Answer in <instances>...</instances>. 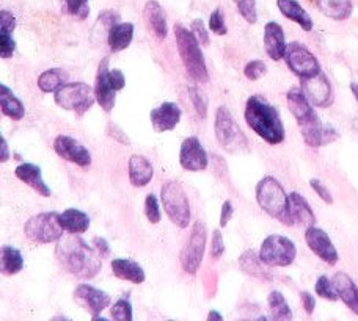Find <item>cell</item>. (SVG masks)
Returning a JSON list of instances; mask_svg holds the SVG:
<instances>
[{"label":"cell","mask_w":358,"mask_h":321,"mask_svg":"<svg viewBox=\"0 0 358 321\" xmlns=\"http://www.w3.org/2000/svg\"><path fill=\"white\" fill-rule=\"evenodd\" d=\"M117 89L110 80V68H108V59H102L96 73V83H94V96L96 102L101 105L104 112H112L117 100Z\"/></svg>","instance_id":"2e32d148"},{"label":"cell","mask_w":358,"mask_h":321,"mask_svg":"<svg viewBox=\"0 0 358 321\" xmlns=\"http://www.w3.org/2000/svg\"><path fill=\"white\" fill-rule=\"evenodd\" d=\"M57 260L69 274L80 279H92L101 271L102 255L98 249L88 246L79 234L63 235L57 241Z\"/></svg>","instance_id":"6da1fadb"},{"label":"cell","mask_w":358,"mask_h":321,"mask_svg":"<svg viewBox=\"0 0 358 321\" xmlns=\"http://www.w3.org/2000/svg\"><path fill=\"white\" fill-rule=\"evenodd\" d=\"M285 61L292 74H296L300 80L321 73V64H319L316 55L311 54V50L306 49L302 43L296 41L287 44Z\"/></svg>","instance_id":"8fae6325"},{"label":"cell","mask_w":358,"mask_h":321,"mask_svg":"<svg viewBox=\"0 0 358 321\" xmlns=\"http://www.w3.org/2000/svg\"><path fill=\"white\" fill-rule=\"evenodd\" d=\"M110 317L117 321H132V306L127 298H121L118 299L110 307Z\"/></svg>","instance_id":"ab89813d"},{"label":"cell","mask_w":358,"mask_h":321,"mask_svg":"<svg viewBox=\"0 0 358 321\" xmlns=\"http://www.w3.org/2000/svg\"><path fill=\"white\" fill-rule=\"evenodd\" d=\"M110 80L113 83V87L117 91H121L126 87V79L123 70L120 69H110Z\"/></svg>","instance_id":"f5cc1de1"},{"label":"cell","mask_w":358,"mask_h":321,"mask_svg":"<svg viewBox=\"0 0 358 321\" xmlns=\"http://www.w3.org/2000/svg\"><path fill=\"white\" fill-rule=\"evenodd\" d=\"M264 49L271 60H285L287 44L283 27L278 22L271 21L264 25Z\"/></svg>","instance_id":"d6986e66"},{"label":"cell","mask_w":358,"mask_h":321,"mask_svg":"<svg viewBox=\"0 0 358 321\" xmlns=\"http://www.w3.org/2000/svg\"><path fill=\"white\" fill-rule=\"evenodd\" d=\"M350 91H352L355 100L358 102V85H357V83H350Z\"/></svg>","instance_id":"680465c9"},{"label":"cell","mask_w":358,"mask_h":321,"mask_svg":"<svg viewBox=\"0 0 358 321\" xmlns=\"http://www.w3.org/2000/svg\"><path fill=\"white\" fill-rule=\"evenodd\" d=\"M181 108L175 102H164L161 107L155 108L150 113L152 128L157 133L173 130L181 121Z\"/></svg>","instance_id":"ac0fdd59"},{"label":"cell","mask_w":358,"mask_h":321,"mask_svg":"<svg viewBox=\"0 0 358 321\" xmlns=\"http://www.w3.org/2000/svg\"><path fill=\"white\" fill-rule=\"evenodd\" d=\"M315 290L317 297H321L327 301H338V293L334 287V282H331L327 276H319L315 285Z\"/></svg>","instance_id":"f35d334b"},{"label":"cell","mask_w":358,"mask_h":321,"mask_svg":"<svg viewBox=\"0 0 358 321\" xmlns=\"http://www.w3.org/2000/svg\"><path fill=\"white\" fill-rule=\"evenodd\" d=\"M300 299H302V306L305 312L308 313V315H313V312L316 309V298L313 297L310 292H302L300 293Z\"/></svg>","instance_id":"816d5d0a"},{"label":"cell","mask_w":358,"mask_h":321,"mask_svg":"<svg viewBox=\"0 0 358 321\" xmlns=\"http://www.w3.org/2000/svg\"><path fill=\"white\" fill-rule=\"evenodd\" d=\"M267 73V66L263 60H253L248 61L244 68V75L248 80L257 82L261 77H264Z\"/></svg>","instance_id":"f6af8a7d"},{"label":"cell","mask_w":358,"mask_h":321,"mask_svg":"<svg viewBox=\"0 0 358 321\" xmlns=\"http://www.w3.org/2000/svg\"><path fill=\"white\" fill-rule=\"evenodd\" d=\"M60 223L69 234H84L90 229V216L79 209H66L60 214Z\"/></svg>","instance_id":"1f68e13d"},{"label":"cell","mask_w":358,"mask_h":321,"mask_svg":"<svg viewBox=\"0 0 358 321\" xmlns=\"http://www.w3.org/2000/svg\"><path fill=\"white\" fill-rule=\"evenodd\" d=\"M316 3L322 15L334 21H346L354 11L352 0H316Z\"/></svg>","instance_id":"4dcf8cb0"},{"label":"cell","mask_w":358,"mask_h":321,"mask_svg":"<svg viewBox=\"0 0 358 321\" xmlns=\"http://www.w3.org/2000/svg\"><path fill=\"white\" fill-rule=\"evenodd\" d=\"M208 320H209V321H222V320H223V317L220 315L219 312L210 311V312H209V315H208Z\"/></svg>","instance_id":"6f0895ef"},{"label":"cell","mask_w":358,"mask_h":321,"mask_svg":"<svg viewBox=\"0 0 358 321\" xmlns=\"http://www.w3.org/2000/svg\"><path fill=\"white\" fill-rule=\"evenodd\" d=\"M145 216L151 224L161 223V207H159L157 196L152 193L145 197Z\"/></svg>","instance_id":"b9f144b4"},{"label":"cell","mask_w":358,"mask_h":321,"mask_svg":"<svg viewBox=\"0 0 358 321\" xmlns=\"http://www.w3.org/2000/svg\"><path fill=\"white\" fill-rule=\"evenodd\" d=\"M0 105H2V113L5 117H8L13 121H21L25 117V107L22 100L5 83L0 85Z\"/></svg>","instance_id":"f546056e"},{"label":"cell","mask_w":358,"mask_h":321,"mask_svg":"<svg viewBox=\"0 0 358 321\" xmlns=\"http://www.w3.org/2000/svg\"><path fill=\"white\" fill-rule=\"evenodd\" d=\"M0 160H2V163L8 162V160H10L8 143H6V140H5L3 135H0Z\"/></svg>","instance_id":"9f6ffc18"},{"label":"cell","mask_w":358,"mask_h":321,"mask_svg":"<svg viewBox=\"0 0 358 321\" xmlns=\"http://www.w3.org/2000/svg\"><path fill=\"white\" fill-rule=\"evenodd\" d=\"M187 91H189V98L192 100V104H194L195 112L198 113V117L201 119H206L208 117V99L204 93L201 91L198 87L194 85H189L187 87Z\"/></svg>","instance_id":"74e56055"},{"label":"cell","mask_w":358,"mask_h":321,"mask_svg":"<svg viewBox=\"0 0 358 321\" xmlns=\"http://www.w3.org/2000/svg\"><path fill=\"white\" fill-rule=\"evenodd\" d=\"M161 201L165 209V214L170 221L179 229H185L190 224V204L187 193L178 181H170L164 184L161 191Z\"/></svg>","instance_id":"8992f818"},{"label":"cell","mask_w":358,"mask_h":321,"mask_svg":"<svg viewBox=\"0 0 358 321\" xmlns=\"http://www.w3.org/2000/svg\"><path fill=\"white\" fill-rule=\"evenodd\" d=\"M63 10H65L69 16L78 17L84 21L90 16V0H62Z\"/></svg>","instance_id":"8d00e7d4"},{"label":"cell","mask_w":358,"mask_h":321,"mask_svg":"<svg viewBox=\"0 0 358 321\" xmlns=\"http://www.w3.org/2000/svg\"><path fill=\"white\" fill-rule=\"evenodd\" d=\"M175 38L179 57L187 70L189 77L194 82L206 83L208 82V66L201 50V44L196 40L194 31L187 30L182 25H175Z\"/></svg>","instance_id":"277c9868"},{"label":"cell","mask_w":358,"mask_h":321,"mask_svg":"<svg viewBox=\"0 0 358 321\" xmlns=\"http://www.w3.org/2000/svg\"><path fill=\"white\" fill-rule=\"evenodd\" d=\"M93 243H94V248L98 249V253L102 257H107L110 254V245H108V241L106 239H102V237H94Z\"/></svg>","instance_id":"11a10c76"},{"label":"cell","mask_w":358,"mask_h":321,"mask_svg":"<svg viewBox=\"0 0 358 321\" xmlns=\"http://www.w3.org/2000/svg\"><path fill=\"white\" fill-rule=\"evenodd\" d=\"M239 267L244 273L253 276V278L258 279H272V274L268 271V265L261 260L259 254H257L253 249H248V251L242 253L239 257Z\"/></svg>","instance_id":"f1b7e54d"},{"label":"cell","mask_w":358,"mask_h":321,"mask_svg":"<svg viewBox=\"0 0 358 321\" xmlns=\"http://www.w3.org/2000/svg\"><path fill=\"white\" fill-rule=\"evenodd\" d=\"M238 6L239 15L245 19L248 24H257L258 11H257V0H234Z\"/></svg>","instance_id":"60d3db41"},{"label":"cell","mask_w":358,"mask_h":321,"mask_svg":"<svg viewBox=\"0 0 358 321\" xmlns=\"http://www.w3.org/2000/svg\"><path fill=\"white\" fill-rule=\"evenodd\" d=\"M331 282H334L338 298L358 317V287L354 279L348 273L340 271L331 278Z\"/></svg>","instance_id":"44dd1931"},{"label":"cell","mask_w":358,"mask_h":321,"mask_svg":"<svg viewBox=\"0 0 358 321\" xmlns=\"http://www.w3.org/2000/svg\"><path fill=\"white\" fill-rule=\"evenodd\" d=\"M302 91L313 107L327 108L334 104V88L322 70L316 75L302 79Z\"/></svg>","instance_id":"4fadbf2b"},{"label":"cell","mask_w":358,"mask_h":321,"mask_svg":"<svg viewBox=\"0 0 358 321\" xmlns=\"http://www.w3.org/2000/svg\"><path fill=\"white\" fill-rule=\"evenodd\" d=\"M310 187L313 188V191L316 193V195L322 199L325 204H334V196H331V193L329 191V188L325 187V185L319 181V179H311L310 181Z\"/></svg>","instance_id":"7dc6e473"},{"label":"cell","mask_w":358,"mask_h":321,"mask_svg":"<svg viewBox=\"0 0 358 321\" xmlns=\"http://www.w3.org/2000/svg\"><path fill=\"white\" fill-rule=\"evenodd\" d=\"M73 299L80 307H84L90 315H92L93 320L98 318L112 303L110 294L90 284H80L76 287V290L73 293Z\"/></svg>","instance_id":"7c38bea8"},{"label":"cell","mask_w":358,"mask_h":321,"mask_svg":"<svg viewBox=\"0 0 358 321\" xmlns=\"http://www.w3.org/2000/svg\"><path fill=\"white\" fill-rule=\"evenodd\" d=\"M129 181L134 187L142 188L146 187L155 176V168H152L151 162L143 156L134 154L129 158Z\"/></svg>","instance_id":"cb8c5ba5"},{"label":"cell","mask_w":358,"mask_h":321,"mask_svg":"<svg viewBox=\"0 0 358 321\" xmlns=\"http://www.w3.org/2000/svg\"><path fill=\"white\" fill-rule=\"evenodd\" d=\"M134 40V24L117 22L112 25L107 35V44L112 52H121L131 46Z\"/></svg>","instance_id":"83f0119b"},{"label":"cell","mask_w":358,"mask_h":321,"mask_svg":"<svg viewBox=\"0 0 358 321\" xmlns=\"http://www.w3.org/2000/svg\"><path fill=\"white\" fill-rule=\"evenodd\" d=\"M68 82V73L60 68H52L44 70V73L38 77V88L43 93H55L57 89L62 88Z\"/></svg>","instance_id":"836d02e7"},{"label":"cell","mask_w":358,"mask_h":321,"mask_svg":"<svg viewBox=\"0 0 358 321\" xmlns=\"http://www.w3.org/2000/svg\"><path fill=\"white\" fill-rule=\"evenodd\" d=\"M63 229L60 223V214L57 211H44L35 216H30L24 226L25 237L38 245H49L57 243L63 237Z\"/></svg>","instance_id":"ba28073f"},{"label":"cell","mask_w":358,"mask_h":321,"mask_svg":"<svg viewBox=\"0 0 358 321\" xmlns=\"http://www.w3.org/2000/svg\"><path fill=\"white\" fill-rule=\"evenodd\" d=\"M258 254L266 265L285 268L292 265L294 260H296L297 248L287 237L273 234L266 237L264 241L261 243Z\"/></svg>","instance_id":"9c48e42d"},{"label":"cell","mask_w":358,"mask_h":321,"mask_svg":"<svg viewBox=\"0 0 358 321\" xmlns=\"http://www.w3.org/2000/svg\"><path fill=\"white\" fill-rule=\"evenodd\" d=\"M257 202L268 216L275 218L285 226H294L289 210V195H286L285 188L275 177L266 176L258 182Z\"/></svg>","instance_id":"3957f363"},{"label":"cell","mask_w":358,"mask_h":321,"mask_svg":"<svg viewBox=\"0 0 358 321\" xmlns=\"http://www.w3.org/2000/svg\"><path fill=\"white\" fill-rule=\"evenodd\" d=\"M289 210H291V218L294 224H299V226L310 227L315 226L316 223V215L313 211L311 205L306 202V199L300 195V193H291L289 195Z\"/></svg>","instance_id":"d4e9b609"},{"label":"cell","mask_w":358,"mask_h":321,"mask_svg":"<svg viewBox=\"0 0 358 321\" xmlns=\"http://www.w3.org/2000/svg\"><path fill=\"white\" fill-rule=\"evenodd\" d=\"M143 17L145 22L151 30V33L155 35L157 40H165L169 35V22H167V15L162 8V5L156 2V0H150L146 2L143 8Z\"/></svg>","instance_id":"ffe728a7"},{"label":"cell","mask_w":358,"mask_h":321,"mask_svg":"<svg viewBox=\"0 0 358 321\" xmlns=\"http://www.w3.org/2000/svg\"><path fill=\"white\" fill-rule=\"evenodd\" d=\"M234 214V209H233V204L231 201H225L222 205V210H220V227H227L229 220L233 218Z\"/></svg>","instance_id":"f907efd6"},{"label":"cell","mask_w":358,"mask_h":321,"mask_svg":"<svg viewBox=\"0 0 358 321\" xmlns=\"http://www.w3.org/2000/svg\"><path fill=\"white\" fill-rule=\"evenodd\" d=\"M225 253V241H223V235L219 229L213 232V240H210V255L213 259H220Z\"/></svg>","instance_id":"bcb514c9"},{"label":"cell","mask_w":358,"mask_h":321,"mask_svg":"<svg viewBox=\"0 0 358 321\" xmlns=\"http://www.w3.org/2000/svg\"><path fill=\"white\" fill-rule=\"evenodd\" d=\"M277 6L286 19L300 25L305 31L313 30V19L297 0H277Z\"/></svg>","instance_id":"484cf974"},{"label":"cell","mask_w":358,"mask_h":321,"mask_svg":"<svg viewBox=\"0 0 358 321\" xmlns=\"http://www.w3.org/2000/svg\"><path fill=\"white\" fill-rule=\"evenodd\" d=\"M299 128L302 132L303 141L310 147H321L325 144V127L322 126L321 119H319L317 113L311 119L299 124Z\"/></svg>","instance_id":"d6a6232c"},{"label":"cell","mask_w":358,"mask_h":321,"mask_svg":"<svg viewBox=\"0 0 358 321\" xmlns=\"http://www.w3.org/2000/svg\"><path fill=\"white\" fill-rule=\"evenodd\" d=\"M286 102L287 107H289L291 114L296 118L297 124L305 123V121L311 119L316 114L315 108H313L311 102L306 99L302 88H291L286 94Z\"/></svg>","instance_id":"603a6c76"},{"label":"cell","mask_w":358,"mask_h":321,"mask_svg":"<svg viewBox=\"0 0 358 321\" xmlns=\"http://www.w3.org/2000/svg\"><path fill=\"white\" fill-rule=\"evenodd\" d=\"M0 46H2V50H0L2 59L10 60L11 57L15 55V50H16V41L15 38H13V31L0 30Z\"/></svg>","instance_id":"ee69618b"},{"label":"cell","mask_w":358,"mask_h":321,"mask_svg":"<svg viewBox=\"0 0 358 321\" xmlns=\"http://www.w3.org/2000/svg\"><path fill=\"white\" fill-rule=\"evenodd\" d=\"M110 265L115 278L121 281L132 282V284H143L146 279L143 268L131 259H113Z\"/></svg>","instance_id":"4316f807"},{"label":"cell","mask_w":358,"mask_h":321,"mask_svg":"<svg viewBox=\"0 0 358 321\" xmlns=\"http://www.w3.org/2000/svg\"><path fill=\"white\" fill-rule=\"evenodd\" d=\"M206 240H208V230L203 221H195L194 227L189 237V241L185 243L181 255H179V262H181L182 269L187 274H196L198 269L201 267L204 251H206Z\"/></svg>","instance_id":"30bf717a"},{"label":"cell","mask_w":358,"mask_h":321,"mask_svg":"<svg viewBox=\"0 0 358 321\" xmlns=\"http://www.w3.org/2000/svg\"><path fill=\"white\" fill-rule=\"evenodd\" d=\"M16 177L19 181L29 185L31 190L40 193L43 197H50L52 196V191L48 187V184L43 181L41 176V168L35 163H21L15 171Z\"/></svg>","instance_id":"7402d4cb"},{"label":"cell","mask_w":358,"mask_h":321,"mask_svg":"<svg viewBox=\"0 0 358 321\" xmlns=\"http://www.w3.org/2000/svg\"><path fill=\"white\" fill-rule=\"evenodd\" d=\"M108 135H110L112 138H115L118 141V143H123V144H126V146H129L131 144V141L127 140V137L124 135V132L121 130V128L118 127V126H110L108 127Z\"/></svg>","instance_id":"db71d44e"},{"label":"cell","mask_w":358,"mask_h":321,"mask_svg":"<svg viewBox=\"0 0 358 321\" xmlns=\"http://www.w3.org/2000/svg\"><path fill=\"white\" fill-rule=\"evenodd\" d=\"M267 303H268V311H271V317L273 320H278V321L292 320V311L289 304H287L286 298L283 297V293L278 290L271 292L268 293Z\"/></svg>","instance_id":"e575fe53"},{"label":"cell","mask_w":358,"mask_h":321,"mask_svg":"<svg viewBox=\"0 0 358 321\" xmlns=\"http://www.w3.org/2000/svg\"><path fill=\"white\" fill-rule=\"evenodd\" d=\"M54 151L60 158L78 165L80 168H88L92 165V154H90V151L84 144L79 143L78 140L68 137V135H59L54 140Z\"/></svg>","instance_id":"5bb4252c"},{"label":"cell","mask_w":358,"mask_h":321,"mask_svg":"<svg viewBox=\"0 0 358 321\" xmlns=\"http://www.w3.org/2000/svg\"><path fill=\"white\" fill-rule=\"evenodd\" d=\"M244 118L248 127L268 144H280L285 141V126L277 107L259 94L250 96L245 102Z\"/></svg>","instance_id":"7a4b0ae2"},{"label":"cell","mask_w":358,"mask_h":321,"mask_svg":"<svg viewBox=\"0 0 358 321\" xmlns=\"http://www.w3.org/2000/svg\"><path fill=\"white\" fill-rule=\"evenodd\" d=\"M16 29V17L8 10L0 11V30H8L15 31Z\"/></svg>","instance_id":"681fc988"},{"label":"cell","mask_w":358,"mask_h":321,"mask_svg":"<svg viewBox=\"0 0 358 321\" xmlns=\"http://www.w3.org/2000/svg\"><path fill=\"white\" fill-rule=\"evenodd\" d=\"M208 154L196 137H189L182 141L179 151V165L185 171H203L208 168Z\"/></svg>","instance_id":"e0dca14e"},{"label":"cell","mask_w":358,"mask_h":321,"mask_svg":"<svg viewBox=\"0 0 358 321\" xmlns=\"http://www.w3.org/2000/svg\"><path fill=\"white\" fill-rule=\"evenodd\" d=\"M208 25H209V30L215 35L223 36V35L228 33V27L225 24V17H223V13L220 10V6H217V8L213 13H210Z\"/></svg>","instance_id":"7bdbcfd3"},{"label":"cell","mask_w":358,"mask_h":321,"mask_svg":"<svg viewBox=\"0 0 358 321\" xmlns=\"http://www.w3.org/2000/svg\"><path fill=\"white\" fill-rule=\"evenodd\" d=\"M54 94L57 105L66 112H74L78 117L85 114L96 102L94 89L84 82L65 83Z\"/></svg>","instance_id":"52a82bcc"},{"label":"cell","mask_w":358,"mask_h":321,"mask_svg":"<svg viewBox=\"0 0 358 321\" xmlns=\"http://www.w3.org/2000/svg\"><path fill=\"white\" fill-rule=\"evenodd\" d=\"M305 241L313 254H316L327 265H336L338 260H340V254H338L335 245L331 243L329 234L324 229L316 226L306 227Z\"/></svg>","instance_id":"9a60e30c"},{"label":"cell","mask_w":358,"mask_h":321,"mask_svg":"<svg viewBox=\"0 0 358 321\" xmlns=\"http://www.w3.org/2000/svg\"><path fill=\"white\" fill-rule=\"evenodd\" d=\"M190 30L194 31V35L196 36V40L200 41L201 46H208V44H209V33H208V30L204 29V24H203L201 19H195V21L192 22V25H190Z\"/></svg>","instance_id":"c3c4849f"},{"label":"cell","mask_w":358,"mask_h":321,"mask_svg":"<svg viewBox=\"0 0 358 321\" xmlns=\"http://www.w3.org/2000/svg\"><path fill=\"white\" fill-rule=\"evenodd\" d=\"M24 268V255L15 246H2V273L5 276H15Z\"/></svg>","instance_id":"d590c367"},{"label":"cell","mask_w":358,"mask_h":321,"mask_svg":"<svg viewBox=\"0 0 358 321\" xmlns=\"http://www.w3.org/2000/svg\"><path fill=\"white\" fill-rule=\"evenodd\" d=\"M214 128L217 141L227 152L239 154L248 151V138L227 107L217 108Z\"/></svg>","instance_id":"5b68a950"}]
</instances>
